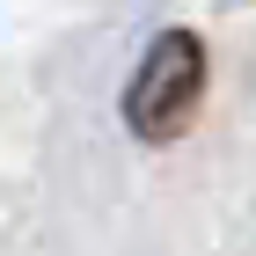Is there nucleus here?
<instances>
[{
  "mask_svg": "<svg viewBox=\"0 0 256 256\" xmlns=\"http://www.w3.org/2000/svg\"><path fill=\"white\" fill-rule=\"evenodd\" d=\"M198 102H205V44L190 30H161L139 59L132 88H124V124L146 146H168V139L190 132Z\"/></svg>",
  "mask_w": 256,
  "mask_h": 256,
  "instance_id": "nucleus-1",
  "label": "nucleus"
}]
</instances>
